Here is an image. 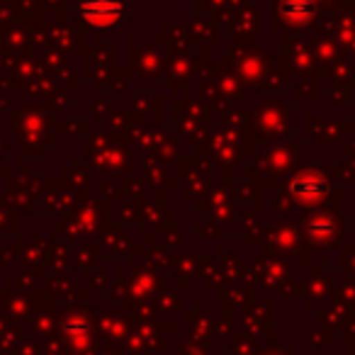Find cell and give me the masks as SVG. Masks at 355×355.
I'll return each mask as SVG.
<instances>
[{
	"label": "cell",
	"mask_w": 355,
	"mask_h": 355,
	"mask_svg": "<svg viewBox=\"0 0 355 355\" xmlns=\"http://www.w3.org/2000/svg\"><path fill=\"white\" fill-rule=\"evenodd\" d=\"M83 20L93 27H110L122 20L124 0H78Z\"/></svg>",
	"instance_id": "obj_1"
}]
</instances>
